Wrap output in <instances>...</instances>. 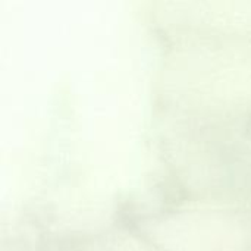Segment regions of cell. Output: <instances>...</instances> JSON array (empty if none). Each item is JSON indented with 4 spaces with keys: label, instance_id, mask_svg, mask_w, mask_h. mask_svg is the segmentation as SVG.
<instances>
[{
    "label": "cell",
    "instance_id": "6da1fadb",
    "mask_svg": "<svg viewBox=\"0 0 251 251\" xmlns=\"http://www.w3.org/2000/svg\"><path fill=\"white\" fill-rule=\"evenodd\" d=\"M247 131H249V134L251 135V118L250 121H249V124H247Z\"/></svg>",
    "mask_w": 251,
    "mask_h": 251
}]
</instances>
